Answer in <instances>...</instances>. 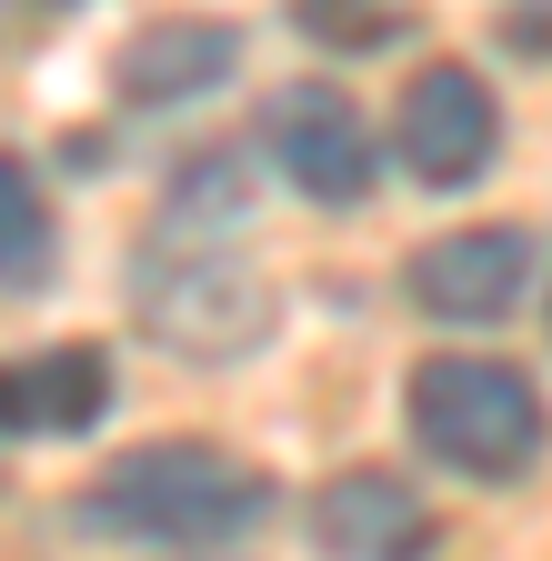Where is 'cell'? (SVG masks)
<instances>
[{
	"label": "cell",
	"mask_w": 552,
	"mask_h": 561,
	"mask_svg": "<svg viewBox=\"0 0 552 561\" xmlns=\"http://www.w3.org/2000/svg\"><path fill=\"white\" fill-rule=\"evenodd\" d=\"M312 41H331V50H382V41H402L412 31V11H362V0H341V11H292Z\"/></svg>",
	"instance_id": "obj_11"
},
{
	"label": "cell",
	"mask_w": 552,
	"mask_h": 561,
	"mask_svg": "<svg viewBox=\"0 0 552 561\" xmlns=\"http://www.w3.org/2000/svg\"><path fill=\"white\" fill-rule=\"evenodd\" d=\"M312 541H322L331 561H423V551H432V502H423L402 471L362 461V471L322 481V502H312Z\"/></svg>",
	"instance_id": "obj_7"
},
{
	"label": "cell",
	"mask_w": 552,
	"mask_h": 561,
	"mask_svg": "<svg viewBox=\"0 0 552 561\" xmlns=\"http://www.w3.org/2000/svg\"><path fill=\"white\" fill-rule=\"evenodd\" d=\"M131 311L181 362H241L271 341V271L251 261V181L241 151H191L131 251Z\"/></svg>",
	"instance_id": "obj_1"
},
{
	"label": "cell",
	"mask_w": 552,
	"mask_h": 561,
	"mask_svg": "<svg viewBox=\"0 0 552 561\" xmlns=\"http://www.w3.org/2000/svg\"><path fill=\"white\" fill-rule=\"evenodd\" d=\"M271 512V481L222 451V442H131L121 461H101L81 522L121 531V541H232Z\"/></svg>",
	"instance_id": "obj_2"
},
{
	"label": "cell",
	"mask_w": 552,
	"mask_h": 561,
	"mask_svg": "<svg viewBox=\"0 0 552 561\" xmlns=\"http://www.w3.org/2000/svg\"><path fill=\"white\" fill-rule=\"evenodd\" d=\"M412 432L462 481H512L542 451V391L532 371L493 362V351H432L412 371Z\"/></svg>",
	"instance_id": "obj_3"
},
{
	"label": "cell",
	"mask_w": 552,
	"mask_h": 561,
	"mask_svg": "<svg viewBox=\"0 0 552 561\" xmlns=\"http://www.w3.org/2000/svg\"><path fill=\"white\" fill-rule=\"evenodd\" d=\"M392 151H402V171L423 181V191L482 181V171H493V151H503V101H493V81H482L472 60H423V70L402 81Z\"/></svg>",
	"instance_id": "obj_4"
},
{
	"label": "cell",
	"mask_w": 552,
	"mask_h": 561,
	"mask_svg": "<svg viewBox=\"0 0 552 561\" xmlns=\"http://www.w3.org/2000/svg\"><path fill=\"white\" fill-rule=\"evenodd\" d=\"M532 280V241L512 221H482V231H442L412 251V301L432 321H503Z\"/></svg>",
	"instance_id": "obj_6"
},
{
	"label": "cell",
	"mask_w": 552,
	"mask_h": 561,
	"mask_svg": "<svg viewBox=\"0 0 552 561\" xmlns=\"http://www.w3.org/2000/svg\"><path fill=\"white\" fill-rule=\"evenodd\" d=\"M50 271H60L50 191L21 151H0V291H50Z\"/></svg>",
	"instance_id": "obj_10"
},
{
	"label": "cell",
	"mask_w": 552,
	"mask_h": 561,
	"mask_svg": "<svg viewBox=\"0 0 552 561\" xmlns=\"http://www.w3.org/2000/svg\"><path fill=\"white\" fill-rule=\"evenodd\" d=\"M241 70V31L232 21H142L121 50H111V91L131 111H171V101H201Z\"/></svg>",
	"instance_id": "obj_8"
},
{
	"label": "cell",
	"mask_w": 552,
	"mask_h": 561,
	"mask_svg": "<svg viewBox=\"0 0 552 561\" xmlns=\"http://www.w3.org/2000/svg\"><path fill=\"white\" fill-rule=\"evenodd\" d=\"M101 411H111V362L91 341L31 351L0 371V432H91Z\"/></svg>",
	"instance_id": "obj_9"
},
{
	"label": "cell",
	"mask_w": 552,
	"mask_h": 561,
	"mask_svg": "<svg viewBox=\"0 0 552 561\" xmlns=\"http://www.w3.org/2000/svg\"><path fill=\"white\" fill-rule=\"evenodd\" d=\"M261 140H271V161L292 171V191L322 201V210H352V201H372V181H382L372 130H362L352 91H331V81H292V91H271Z\"/></svg>",
	"instance_id": "obj_5"
}]
</instances>
